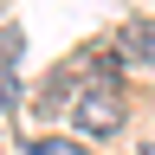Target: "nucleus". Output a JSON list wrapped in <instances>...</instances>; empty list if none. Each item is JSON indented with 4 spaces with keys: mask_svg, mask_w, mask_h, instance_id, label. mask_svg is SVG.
Segmentation results:
<instances>
[{
    "mask_svg": "<svg viewBox=\"0 0 155 155\" xmlns=\"http://www.w3.org/2000/svg\"><path fill=\"white\" fill-rule=\"evenodd\" d=\"M78 129L84 136H116L123 129V84H84L78 91Z\"/></svg>",
    "mask_w": 155,
    "mask_h": 155,
    "instance_id": "1",
    "label": "nucleus"
},
{
    "mask_svg": "<svg viewBox=\"0 0 155 155\" xmlns=\"http://www.w3.org/2000/svg\"><path fill=\"white\" fill-rule=\"evenodd\" d=\"M116 52H123L129 65H155V19H129V26L116 32Z\"/></svg>",
    "mask_w": 155,
    "mask_h": 155,
    "instance_id": "2",
    "label": "nucleus"
},
{
    "mask_svg": "<svg viewBox=\"0 0 155 155\" xmlns=\"http://www.w3.org/2000/svg\"><path fill=\"white\" fill-rule=\"evenodd\" d=\"M26 155H78V142H65V136H39V142H26Z\"/></svg>",
    "mask_w": 155,
    "mask_h": 155,
    "instance_id": "3",
    "label": "nucleus"
},
{
    "mask_svg": "<svg viewBox=\"0 0 155 155\" xmlns=\"http://www.w3.org/2000/svg\"><path fill=\"white\" fill-rule=\"evenodd\" d=\"M13 104H19V78L0 65V110H13Z\"/></svg>",
    "mask_w": 155,
    "mask_h": 155,
    "instance_id": "4",
    "label": "nucleus"
},
{
    "mask_svg": "<svg viewBox=\"0 0 155 155\" xmlns=\"http://www.w3.org/2000/svg\"><path fill=\"white\" fill-rule=\"evenodd\" d=\"M13 52H19V26H0V65H7Z\"/></svg>",
    "mask_w": 155,
    "mask_h": 155,
    "instance_id": "5",
    "label": "nucleus"
},
{
    "mask_svg": "<svg viewBox=\"0 0 155 155\" xmlns=\"http://www.w3.org/2000/svg\"><path fill=\"white\" fill-rule=\"evenodd\" d=\"M142 155H155V142H149V149H142Z\"/></svg>",
    "mask_w": 155,
    "mask_h": 155,
    "instance_id": "6",
    "label": "nucleus"
}]
</instances>
